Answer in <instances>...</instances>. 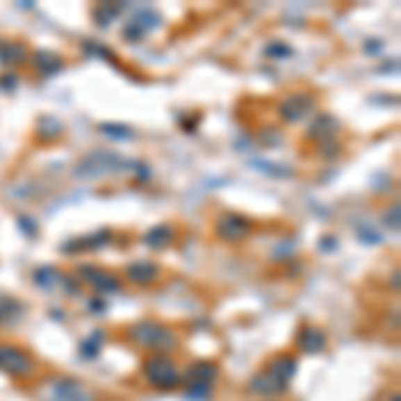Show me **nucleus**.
Instances as JSON below:
<instances>
[{
  "mask_svg": "<svg viewBox=\"0 0 401 401\" xmlns=\"http://www.w3.org/2000/svg\"><path fill=\"white\" fill-rule=\"evenodd\" d=\"M110 137H118V140H131L134 134H131V129H126V126H102Z\"/></svg>",
  "mask_w": 401,
  "mask_h": 401,
  "instance_id": "nucleus-16",
  "label": "nucleus"
},
{
  "mask_svg": "<svg viewBox=\"0 0 401 401\" xmlns=\"http://www.w3.org/2000/svg\"><path fill=\"white\" fill-rule=\"evenodd\" d=\"M297 343H300V348L305 350V353H318V350L327 348V334L318 327H305V329L300 332Z\"/></svg>",
  "mask_w": 401,
  "mask_h": 401,
  "instance_id": "nucleus-10",
  "label": "nucleus"
},
{
  "mask_svg": "<svg viewBox=\"0 0 401 401\" xmlns=\"http://www.w3.org/2000/svg\"><path fill=\"white\" fill-rule=\"evenodd\" d=\"M81 276L86 279V284H91V286H94L97 292H102V295L121 289V279H118L115 273L105 270V268H97V265H83V268H81Z\"/></svg>",
  "mask_w": 401,
  "mask_h": 401,
  "instance_id": "nucleus-7",
  "label": "nucleus"
},
{
  "mask_svg": "<svg viewBox=\"0 0 401 401\" xmlns=\"http://www.w3.org/2000/svg\"><path fill=\"white\" fill-rule=\"evenodd\" d=\"M0 369L11 377H30L35 372V359L17 345H0Z\"/></svg>",
  "mask_w": 401,
  "mask_h": 401,
  "instance_id": "nucleus-4",
  "label": "nucleus"
},
{
  "mask_svg": "<svg viewBox=\"0 0 401 401\" xmlns=\"http://www.w3.org/2000/svg\"><path fill=\"white\" fill-rule=\"evenodd\" d=\"M35 67H38L40 72H43V75H46V72H56L59 67H62V59H59L56 54L38 51V54H35Z\"/></svg>",
  "mask_w": 401,
  "mask_h": 401,
  "instance_id": "nucleus-13",
  "label": "nucleus"
},
{
  "mask_svg": "<svg viewBox=\"0 0 401 401\" xmlns=\"http://www.w3.org/2000/svg\"><path fill=\"white\" fill-rule=\"evenodd\" d=\"M142 372H145V380H147V383L156 385V388H163V391L177 388V385L182 383V375H179L177 364L172 359H166V356L147 359L145 366H142Z\"/></svg>",
  "mask_w": 401,
  "mask_h": 401,
  "instance_id": "nucleus-3",
  "label": "nucleus"
},
{
  "mask_svg": "<svg viewBox=\"0 0 401 401\" xmlns=\"http://www.w3.org/2000/svg\"><path fill=\"white\" fill-rule=\"evenodd\" d=\"M126 276L131 279V284H137V286H150V284H156V279L161 276V270H158L156 262L140 260V262H134V265H129Z\"/></svg>",
  "mask_w": 401,
  "mask_h": 401,
  "instance_id": "nucleus-9",
  "label": "nucleus"
},
{
  "mask_svg": "<svg viewBox=\"0 0 401 401\" xmlns=\"http://www.w3.org/2000/svg\"><path fill=\"white\" fill-rule=\"evenodd\" d=\"M249 233H252V222L241 214H222L220 222H217V236L222 241H230V244L244 241Z\"/></svg>",
  "mask_w": 401,
  "mask_h": 401,
  "instance_id": "nucleus-5",
  "label": "nucleus"
},
{
  "mask_svg": "<svg viewBox=\"0 0 401 401\" xmlns=\"http://www.w3.org/2000/svg\"><path fill=\"white\" fill-rule=\"evenodd\" d=\"M56 279H62V273L56 268H40V270H35V281L40 286H54Z\"/></svg>",
  "mask_w": 401,
  "mask_h": 401,
  "instance_id": "nucleus-15",
  "label": "nucleus"
},
{
  "mask_svg": "<svg viewBox=\"0 0 401 401\" xmlns=\"http://www.w3.org/2000/svg\"><path fill=\"white\" fill-rule=\"evenodd\" d=\"M129 340L137 343L140 348L156 350V353H166V350H177L179 345V334L169 329L161 321H140L129 329Z\"/></svg>",
  "mask_w": 401,
  "mask_h": 401,
  "instance_id": "nucleus-2",
  "label": "nucleus"
},
{
  "mask_svg": "<svg viewBox=\"0 0 401 401\" xmlns=\"http://www.w3.org/2000/svg\"><path fill=\"white\" fill-rule=\"evenodd\" d=\"M209 385H190V399H209Z\"/></svg>",
  "mask_w": 401,
  "mask_h": 401,
  "instance_id": "nucleus-17",
  "label": "nucleus"
},
{
  "mask_svg": "<svg viewBox=\"0 0 401 401\" xmlns=\"http://www.w3.org/2000/svg\"><path fill=\"white\" fill-rule=\"evenodd\" d=\"M217 377V366L214 364H193L188 369V383L195 385H211V380Z\"/></svg>",
  "mask_w": 401,
  "mask_h": 401,
  "instance_id": "nucleus-11",
  "label": "nucleus"
},
{
  "mask_svg": "<svg viewBox=\"0 0 401 401\" xmlns=\"http://www.w3.org/2000/svg\"><path fill=\"white\" fill-rule=\"evenodd\" d=\"M295 366H297V359L295 356H289V353H279V356H273L265 369H262L260 375H254L252 377V393H262V396H276V393H284L286 388H289V380H292V375H295Z\"/></svg>",
  "mask_w": 401,
  "mask_h": 401,
  "instance_id": "nucleus-1",
  "label": "nucleus"
},
{
  "mask_svg": "<svg viewBox=\"0 0 401 401\" xmlns=\"http://www.w3.org/2000/svg\"><path fill=\"white\" fill-rule=\"evenodd\" d=\"M22 316V305L14 300H0V324H11Z\"/></svg>",
  "mask_w": 401,
  "mask_h": 401,
  "instance_id": "nucleus-14",
  "label": "nucleus"
},
{
  "mask_svg": "<svg viewBox=\"0 0 401 401\" xmlns=\"http://www.w3.org/2000/svg\"><path fill=\"white\" fill-rule=\"evenodd\" d=\"M313 107H316V99L311 94H292V97H286V99L281 102V118L289 123L302 121Z\"/></svg>",
  "mask_w": 401,
  "mask_h": 401,
  "instance_id": "nucleus-8",
  "label": "nucleus"
},
{
  "mask_svg": "<svg viewBox=\"0 0 401 401\" xmlns=\"http://www.w3.org/2000/svg\"><path fill=\"white\" fill-rule=\"evenodd\" d=\"M123 166L121 158L110 156V153H91V156L78 166V177H99V174H113Z\"/></svg>",
  "mask_w": 401,
  "mask_h": 401,
  "instance_id": "nucleus-6",
  "label": "nucleus"
},
{
  "mask_svg": "<svg viewBox=\"0 0 401 401\" xmlns=\"http://www.w3.org/2000/svg\"><path fill=\"white\" fill-rule=\"evenodd\" d=\"M172 238H174V230L169 225H161V227H156V230H150L145 241L150 246H156V249H163V246L172 244Z\"/></svg>",
  "mask_w": 401,
  "mask_h": 401,
  "instance_id": "nucleus-12",
  "label": "nucleus"
},
{
  "mask_svg": "<svg viewBox=\"0 0 401 401\" xmlns=\"http://www.w3.org/2000/svg\"><path fill=\"white\" fill-rule=\"evenodd\" d=\"M391 401H399V393H393V399H391Z\"/></svg>",
  "mask_w": 401,
  "mask_h": 401,
  "instance_id": "nucleus-18",
  "label": "nucleus"
}]
</instances>
